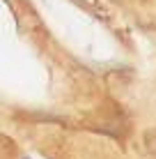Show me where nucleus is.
<instances>
[{
    "label": "nucleus",
    "mask_w": 156,
    "mask_h": 159,
    "mask_svg": "<svg viewBox=\"0 0 156 159\" xmlns=\"http://www.w3.org/2000/svg\"><path fill=\"white\" fill-rule=\"evenodd\" d=\"M0 148H2V150H9V152H14V150H16L14 141L9 139V136H2V134H0Z\"/></svg>",
    "instance_id": "obj_2"
},
{
    "label": "nucleus",
    "mask_w": 156,
    "mask_h": 159,
    "mask_svg": "<svg viewBox=\"0 0 156 159\" xmlns=\"http://www.w3.org/2000/svg\"><path fill=\"white\" fill-rule=\"evenodd\" d=\"M142 143H145V150L156 159V129H147L142 134Z\"/></svg>",
    "instance_id": "obj_1"
}]
</instances>
